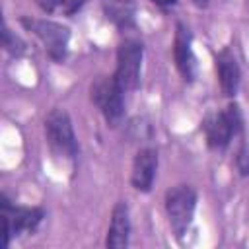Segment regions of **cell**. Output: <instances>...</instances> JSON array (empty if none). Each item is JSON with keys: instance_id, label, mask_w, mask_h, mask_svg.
Listing matches in <instances>:
<instances>
[{"instance_id": "cell-4", "label": "cell", "mask_w": 249, "mask_h": 249, "mask_svg": "<svg viewBox=\"0 0 249 249\" xmlns=\"http://www.w3.org/2000/svg\"><path fill=\"white\" fill-rule=\"evenodd\" d=\"M123 88L117 84L115 76H97L89 84V99L103 115L105 123L117 126L124 113Z\"/></svg>"}, {"instance_id": "cell-13", "label": "cell", "mask_w": 249, "mask_h": 249, "mask_svg": "<svg viewBox=\"0 0 249 249\" xmlns=\"http://www.w3.org/2000/svg\"><path fill=\"white\" fill-rule=\"evenodd\" d=\"M84 2H86V0H37V4H39L45 12H49V14L58 12V10H62L64 14H72V12H76Z\"/></svg>"}, {"instance_id": "cell-3", "label": "cell", "mask_w": 249, "mask_h": 249, "mask_svg": "<svg viewBox=\"0 0 249 249\" xmlns=\"http://www.w3.org/2000/svg\"><path fill=\"white\" fill-rule=\"evenodd\" d=\"M0 218H2V233H4V247L10 245L14 235L19 233H33L41 220L45 218L43 208L37 206H16L8 200L6 195L0 196Z\"/></svg>"}, {"instance_id": "cell-18", "label": "cell", "mask_w": 249, "mask_h": 249, "mask_svg": "<svg viewBox=\"0 0 249 249\" xmlns=\"http://www.w3.org/2000/svg\"><path fill=\"white\" fill-rule=\"evenodd\" d=\"M193 4H196V6H200V8H204V6L208 4V0H193Z\"/></svg>"}, {"instance_id": "cell-14", "label": "cell", "mask_w": 249, "mask_h": 249, "mask_svg": "<svg viewBox=\"0 0 249 249\" xmlns=\"http://www.w3.org/2000/svg\"><path fill=\"white\" fill-rule=\"evenodd\" d=\"M2 47L6 49V53H10L12 56H21L25 53V45L23 41L12 33V29L8 25H4V31H2Z\"/></svg>"}, {"instance_id": "cell-2", "label": "cell", "mask_w": 249, "mask_h": 249, "mask_svg": "<svg viewBox=\"0 0 249 249\" xmlns=\"http://www.w3.org/2000/svg\"><path fill=\"white\" fill-rule=\"evenodd\" d=\"M45 136L54 156L74 161L80 146L72 126V119L64 109H53L45 119Z\"/></svg>"}, {"instance_id": "cell-15", "label": "cell", "mask_w": 249, "mask_h": 249, "mask_svg": "<svg viewBox=\"0 0 249 249\" xmlns=\"http://www.w3.org/2000/svg\"><path fill=\"white\" fill-rule=\"evenodd\" d=\"M224 113H226V117H228V121H230V124H231V128H233V132H235V136L243 130V113H241V109H239V105L235 103V101H231L226 109H224Z\"/></svg>"}, {"instance_id": "cell-9", "label": "cell", "mask_w": 249, "mask_h": 249, "mask_svg": "<svg viewBox=\"0 0 249 249\" xmlns=\"http://www.w3.org/2000/svg\"><path fill=\"white\" fill-rule=\"evenodd\" d=\"M202 130L206 136V144L210 150H226L235 136L228 117L224 111L218 113H208L202 121Z\"/></svg>"}, {"instance_id": "cell-10", "label": "cell", "mask_w": 249, "mask_h": 249, "mask_svg": "<svg viewBox=\"0 0 249 249\" xmlns=\"http://www.w3.org/2000/svg\"><path fill=\"white\" fill-rule=\"evenodd\" d=\"M216 74H218L222 93L226 97H233L239 91L241 70H239L235 54L230 49H224V51L218 53V56H216Z\"/></svg>"}, {"instance_id": "cell-7", "label": "cell", "mask_w": 249, "mask_h": 249, "mask_svg": "<svg viewBox=\"0 0 249 249\" xmlns=\"http://www.w3.org/2000/svg\"><path fill=\"white\" fill-rule=\"evenodd\" d=\"M173 58H175V66H177L179 74L183 76V80L195 82L198 64H196L195 51H193V35H191V29L181 21H177V25H175Z\"/></svg>"}, {"instance_id": "cell-16", "label": "cell", "mask_w": 249, "mask_h": 249, "mask_svg": "<svg viewBox=\"0 0 249 249\" xmlns=\"http://www.w3.org/2000/svg\"><path fill=\"white\" fill-rule=\"evenodd\" d=\"M235 167L241 177H249V148L241 146L235 154Z\"/></svg>"}, {"instance_id": "cell-17", "label": "cell", "mask_w": 249, "mask_h": 249, "mask_svg": "<svg viewBox=\"0 0 249 249\" xmlns=\"http://www.w3.org/2000/svg\"><path fill=\"white\" fill-rule=\"evenodd\" d=\"M152 2L158 6H175L177 4V0H152Z\"/></svg>"}, {"instance_id": "cell-8", "label": "cell", "mask_w": 249, "mask_h": 249, "mask_svg": "<svg viewBox=\"0 0 249 249\" xmlns=\"http://www.w3.org/2000/svg\"><path fill=\"white\" fill-rule=\"evenodd\" d=\"M158 171V150L146 146L140 148L132 160L130 183L138 193H150Z\"/></svg>"}, {"instance_id": "cell-11", "label": "cell", "mask_w": 249, "mask_h": 249, "mask_svg": "<svg viewBox=\"0 0 249 249\" xmlns=\"http://www.w3.org/2000/svg\"><path fill=\"white\" fill-rule=\"evenodd\" d=\"M130 239V212L126 202H117L111 210V222L105 237V245L111 249H123Z\"/></svg>"}, {"instance_id": "cell-5", "label": "cell", "mask_w": 249, "mask_h": 249, "mask_svg": "<svg viewBox=\"0 0 249 249\" xmlns=\"http://www.w3.org/2000/svg\"><path fill=\"white\" fill-rule=\"evenodd\" d=\"M21 23L45 45V51L53 60L60 62L66 58L68 41H70V29L66 25L51 19H35V18H21Z\"/></svg>"}, {"instance_id": "cell-12", "label": "cell", "mask_w": 249, "mask_h": 249, "mask_svg": "<svg viewBox=\"0 0 249 249\" xmlns=\"http://www.w3.org/2000/svg\"><path fill=\"white\" fill-rule=\"evenodd\" d=\"M107 18L121 29L134 25V4L132 0H105L103 4Z\"/></svg>"}, {"instance_id": "cell-1", "label": "cell", "mask_w": 249, "mask_h": 249, "mask_svg": "<svg viewBox=\"0 0 249 249\" xmlns=\"http://www.w3.org/2000/svg\"><path fill=\"white\" fill-rule=\"evenodd\" d=\"M196 191L193 185L181 183L175 185L171 189L165 191V198H163V206H165V214L169 220V226L175 233V237H183L187 233V230L193 224V216L196 210Z\"/></svg>"}, {"instance_id": "cell-6", "label": "cell", "mask_w": 249, "mask_h": 249, "mask_svg": "<svg viewBox=\"0 0 249 249\" xmlns=\"http://www.w3.org/2000/svg\"><path fill=\"white\" fill-rule=\"evenodd\" d=\"M144 47L136 39H124L117 49V68L115 80L123 88V91H132L140 84V70H142Z\"/></svg>"}]
</instances>
